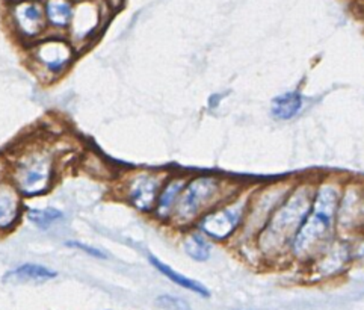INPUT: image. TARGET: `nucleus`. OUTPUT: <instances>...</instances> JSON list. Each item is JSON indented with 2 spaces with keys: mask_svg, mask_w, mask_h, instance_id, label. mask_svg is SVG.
I'll return each instance as SVG.
<instances>
[{
  "mask_svg": "<svg viewBox=\"0 0 364 310\" xmlns=\"http://www.w3.org/2000/svg\"><path fill=\"white\" fill-rule=\"evenodd\" d=\"M100 26V14L99 11L90 5H75V14H73L71 25L67 31V38L71 44L80 52L83 47H87L95 33L99 32Z\"/></svg>",
  "mask_w": 364,
  "mask_h": 310,
  "instance_id": "obj_10",
  "label": "nucleus"
},
{
  "mask_svg": "<svg viewBox=\"0 0 364 310\" xmlns=\"http://www.w3.org/2000/svg\"><path fill=\"white\" fill-rule=\"evenodd\" d=\"M24 217L40 230L52 229L55 224L64 220V213L56 208H26L24 209Z\"/></svg>",
  "mask_w": 364,
  "mask_h": 310,
  "instance_id": "obj_17",
  "label": "nucleus"
},
{
  "mask_svg": "<svg viewBox=\"0 0 364 310\" xmlns=\"http://www.w3.org/2000/svg\"><path fill=\"white\" fill-rule=\"evenodd\" d=\"M65 245L70 247V248H77V250H80V252L87 253V255L92 256V257H97V259H106V257H107V256L102 252V250L95 248V247H91V245H87V244H82V242H79V241H67Z\"/></svg>",
  "mask_w": 364,
  "mask_h": 310,
  "instance_id": "obj_20",
  "label": "nucleus"
},
{
  "mask_svg": "<svg viewBox=\"0 0 364 310\" xmlns=\"http://www.w3.org/2000/svg\"><path fill=\"white\" fill-rule=\"evenodd\" d=\"M12 2H14V4H16V2H21V0H12Z\"/></svg>",
  "mask_w": 364,
  "mask_h": 310,
  "instance_id": "obj_21",
  "label": "nucleus"
},
{
  "mask_svg": "<svg viewBox=\"0 0 364 310\" xmlns=\"http://www.w3.org/2000/svg\"><path fill=\"white\" fill-rule=\"evenodd\" d=\"M149 260H150V264H151L157 271L162 272L165 277H168L169 280L174 282L176 284L181 286V288L189 289V291L196 292V294H198V295H201V296H209V295H210L209 291L205 289L201 283H198V282H196V280H192V279H188V277H185V276H181V274H178V272L174 271L171 267H168L166 264H164V262L159 260L157 257H154V256L150 255V256H149Z\"/></svg>",
  "mask_w": 364,
  "mask_h": 310,
  "instance_id": "obj_16",
  "label": "nucleus"
},
{
  "mask_svg": "<svg viewBox=\"0 0 364 310\" xmlns=\"http://www.w3.org/2000/svg\"><path fill=\"white\" fill-rule=\"evenodd\" d=\"M225 197V182L215 176L189 178L177 201L169 223L176 228H191L205 212L220 205Z\"/></svg>",
  "mask_w": 364,
  "mask_h": 310,
  "instance_id": "obj_5",
  "label": "nucleus"
},
{
  "mask_svg": "<svg viewBox=\"0 0 364 310\" xmlns=\"http://www.w3.org/2000/svg\"><path fill=\"white\" fill-rule=\"evenodd\" d=\"M156 303L159 307L165 310H191L189 304L181 300V298L173 295H161L156 298Z\"/></svg>",
  "mask_w": 364,
  "mask_h": 310,
  "instance_id": "obj_19",
  "label": "nucleus"
},
{
  "mask_svg": "<svg viewBox=\"0 0 364 310\" xmlns=\"http://www.w3.org/2000/svg\"><path fill=\"white\" fill-rule=\"evenodd\" d=\"M314 189V182L299 183L274 209L257 233L259 250L264 256H278L286 248L290 250L298 229L311 209Z\"/></svg>",
  "mask_w": 364,
  "mask_h": 310,
  "instance_id": "obj_2",
  "label": "nucleus"
},
{
  "mask_svg": "<svg viewBox=\"0 0 364 310\" xmlns=\"http://www.w3.org/2000/svg\"><path fill=\"white\" fill-rule=\"evenodd\" d=\"M185 253L197 262H205L210 257L212 245L208 241V236L201 232H189L183 237Z\"/></svg>",
  "mask_w": 364,
  "mask_h": 310,
  "instance_id": "obj_18",
  "label": "nucleus"
},
{
  "mask_svg": "<svg viewBox=\"0 0 364 310\" xmlns=\"http://www.w3.org/2000/svg\"><path fill=\"white\" fill-rule=\"evenodd\" d=\"M24 197L8 176H0V235L14 230L24 217Z\"/></svg>",
  "mask_w": 364,
  "mask_h": 310,
  "instance_id": "obj_9",
  "label": "nucleus"
},
{
  "mask_svg": "<svg viewBox=\"0 0 364 310\" xmlns=\"http://www.w3.org/2000/svg\"><path fill=\"white\" fill-rule=\"evenodd\" d=\"M59 154L52 142H26L6 161L9 181L24 198L40 197L56 183Z\"/></svg>",
  "mask_w": 364,
  "mask_h": 310,
  "instance_id": "obj_3",
  "label": "nucleus"
},
{
  "mask_svg": "<svg viewBox=\"0 0 364 310\" xmlns=\"http://www.w3.org/2000/svg\"><path fill=\"white\" fill-rule=\"evenodd\" d=\"M77 49L63 33H47L26 47L28 64L41 82L53 83L75 64Z\"/></svg>",
  "mask_w": 364,
  "mask_h": 310,
  "instance_id": "obj_4",
  "label": "nucleus"
},
{
  "mask_svg": "<svg viewBox=\"0 0 364 310\" xmlns=\"http://www.w3.org/2000/svg\"><path fill=\"white\" fill-rule=\"evenodd\" d=\"M9 29L17 43L29 47L48 33L44 6L36 0H21L11 6Z\"/></svg>",
  "mask_w": 364,
  "mask_h": 310,
  "instance_id": "obj_8",
  "label": "nucleus"
},
{
  "mask_svg": "<svg viewBox=\"0 0 364 310\" xmlns=\"http://www.w3.org/2000/svg\"><path fill=\"white\" fill-rule=\"evenodd\" d=\"M43 6L48 32L67 35L75 14V4L71 0H46Z\"/></svg>",
  "mask_w": 364,
  "mask_h": 310,
  "instance_id": "obj_13",
  "label": "nucleus"
},
{
  "mask_svg": "<svg viewBox=\"0 0 364 310\" xmlns=\"http://www.w3.org/2000/svg\"><path fill=\"white\" fill-rule=\"evenodd\" d=\"M364 221V198L363 189L355 186L343 188L341 203H338L336 223L345 230H354Z\"/></svg>",
  "mask_w": 364,
  "mask_h": 310,
  "instance_id": "obj_11",
  "label": "nucleus"
},
{
  "mask_svg": "<svg viewBox=\"0 0 364 310\" xmlns=\"http://www.w3.org/2000/svg\"><path fill=\"white\" fill-rule=\"evenodd\" d=\"M363 189V198H364V188H361Z\"/></svg>",
  "mask_w": 364,
  "mask_h": 310,
  "instance_id": "obj_22",
  "label": "nucleus"
},
{
  "mask_svg": "<svg viewBox=\"0 0 364 310\" xmlns=\"http://www.w3.org/2000/svg\"><path fill=\"white\" fill-rule=\"evenodd\" d=\"M302 108V95L298 91L278 95L271 103V114L277 120L287 122L294 118Z\"/></svg>",
  "mask_w": 364,
  "mask_h": 310,
  "instance_id": "obj_15",
  "label": "nucleus"
},
{
  "mask_svg": "<svg viewBox=\"0 0 364 310\" xmlns=\"http://www.w3.org/2000/svg\"><path fill=\"white\" fill-rule=\"evenodd\" d=\"M189 178L183 174H169L168 178L165 181L159 197H157L156 201V208L153 210L151 215L161 223H169L171 220L174 209L177 206V201L180 198L181 191L186 186Z\"/></svg>",
  "mask_w": 364,
  "mask_h": 310,
  "instance_id": "obj_12",
  "label": "nucleus"
},
{
  "mask_svg": "<svg viewBox=\"0 0 364 310\" xmlns=\"http://www.w3.org/2000/svg\"><path fill=\"white\" fill-rule=\"evenodd\" d=\"M58 277V272L40 264H23L8 271L4 276L5 283H44Z\"/></svg>",
  "mask_w": 364,
  "mask_h": 310,
  "instance_id": "obj_14",
  "label": "nucleus"
},
{
  "mask_svg": "<svg viewBox=\"0 0 364 310\" xmlns=\"http://www.w3.org/2000/svg\"><path fill=\"white\" fill-rule=\"evenodd\" d=\"M342 191L343 188L337 181L325 178L316 183L311 209L290 244V252L295 257L316 259L331 245Z\"/></svg>",
  "mask_w": 364,
  "mask_h": 310,
  "instance_id": "obj_1",
  "label": "nucleus"
},
{
  "mask_svg": "<svg viewBox=\"0 0 364 310\" xmlns=\"http://www.w3.org/2000/svg\"><path fill=\"white\" fill-rule=\"evenodd\" d=\"M250 206L248 198H239L225 205H218L197 221L198 229L208 237L216 241H225L244 224Z\"/></svg>",
  "mask_w": 364,
  "mask_h": 310,
  "instance_id": "obj_7",
  "label": "nucleus"
},
{
  "mask_svg": "<svg viewBox=\"0 0 364 310\" xmlns=\"http://www.w3.org/2000/svg\"><path fill=\"white\" fill-rule=\"evenodd\" d=\"M168 176V173L162 171H132L119 177V183L117 186L119 198L136 210L151 215Z\"/></svg>",
  "mask_w": 364,
  "mask_h": 310,
  "instance_id": "obj_6",
  "label": "nucleus"
}]
</instances>
